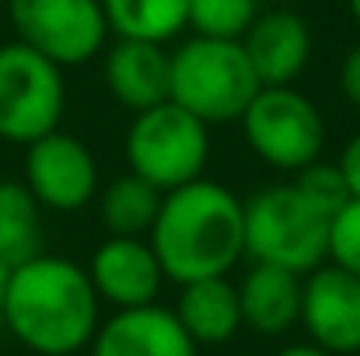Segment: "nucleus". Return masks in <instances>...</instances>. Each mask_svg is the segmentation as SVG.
Returning a JSON list of instances; mask_svg holds the SVG:
<instances>
[{"mask_svg":"<svg viewBox=\"0 0 360 356\" xmlns=\"http://www.w3.org/2000/svg\"><path fill=\"white\" fill-rule=\"evenodd\" d=\"M0 322L35 356H74L91 346L102 301L84 265L39 251L11 269Z\"/></svg>","mask_w":360,"mask_h":356,"instance_id":"f257e3e1","label":"nucleus"},{"mask_svg":"<svg viewBox=\"0 0 360 356\" xmlns=\"http://www.w3.org/2000/svg\"><path fill=\"white\" fill-rule=\"evenodd\" d=\"M150 248L172 283L228 276L245 255V203L210 178L165 192Z\"/></svg>","mask_w":360,"mask_h":356,"instance_id":"f03ea898","label":"nucleus"},{"mask_svg":"<svg viewBox=\"0 0 360 356\" xmlns=\"http://www.w3.org/2000/svg\"><path fill=\"white\" fill-rule=\"evenodd\" d=\"M329 220L294 182L266 185L245 203V255L308 276L329 258Z\"/></svg>","mask_w":360,"mask_h":356,"instance_id":"7ed1b4c3","label":"nucleus"},{"mask_svg":"<svg viewBox=\"0 0 360 356\" xmlns=\"http://www.w3.org/2000/svg\"><path fill=\"white\" fill-rule=\"evenodd\" d=\"M259 77L241 42L193 35L172 53V91L168 98L207 126L238 122L248 102L259 95Z\"/></svg>","mask_w":360,"mask_h":356,"instance_id":"20e7f679","label":"nucleus"},{"mask_svg":"<svg viewBox=\"0 0 360 356\" xmlns=\"http://www.w3.org/2000/svg\"><path fill=\"white\" fill-rule=\"evenodd\" d=\"M210 161V126L172 98L136 112L126 129V164L161 192L203 178Z\"/></svg>","mask_w":360,"mask_h":356,"instance_id":"39448f33","label":"nucleus"},{"mask_svg":"<svg viewBox=\"0 0 360 356\" xmlns=\"http://www.w3.org/2000/svg\"><path fill=\"white\" fill-rule=\"evenodd\" d=\"M67 109L63 67L28 49L25 42L0 46V140L28 147L60 129Z\"/></svg>","mask_w":360,"mask_h":356,"instance_id":"423d86ee","label":"nucleus"},{"mask_svg":"<svg viewBox=\"0 0 360 356\" xmlns=\"http://www.w3.org/2000/svg\"><path fill=\"white\" fill-rule=\"evenodd\" d=\"M245 140L259 161L280 171H301L322 157L326 147V119L319 105L301 95L294 84L259 88L238 119Z\"/></svg>","mask_w":360,"mask_h":356,"instance_id":"0eeeda50","label":"nucleus"},{"mask_svg":"<svg viewBox=\"0 0 360 356\" xmlns=\"http://www.w3.org/2000/svg\"><path fill=\"white\" fill-rule=\"evenodd\" d=\"M7 18L18 42L63 70L105 53L109 21L102 0H7Z\"/></svg>","mask_w":360,"mask_h":356,"instance_id":"6e6552de","label":"nucleus"},{"mask_svg":"<svg viewBox=\"0 0 360 356\" xmlns=\"http://www.w3.org/2000/svg\"><path fill=\"white\" fill-rule=\"evenodd\" d=\"M25 185L42 210L77 213L98 196V161L84 140L53 129L25 147Z\"/></svg>","mask_w":360,"mask_h":356,"instance_id":"1a4fd4ad","label":"nucleus"},{"mask_svg":"<svg viewBox=\"0 0 360 356\" xmlns=\"http://www.w3.org/2000/svg\"><path fill=\"white\" fill-rule=\"evenodd\" d=\"M301 325L315 346L333 356L360 353V276L322 262L304 276Z\"/></svg>","mask_w":360,"mask_h":356,"instance_id":"9d476101","label":"nucleus"},{"mask_svg":"<svg viewBox=\"0 0 360 356\" xmlns=\"http://www.w3.org/2000/svg\"><path fill=\"white\" fill-rule=\"evenodd\" d=\"M88 276H91L98 301L112 304L116 311L158 304V294L168 279L147 237L116 235H109L91 251Z\"/></svg>","mask_w":360,"mask_h":356,"instance_id":"9b49d317","label":"nucleus"},{"mask_svg":"<svg viewBox=\"0 0 360 356\" xmlns=\"http://www.w3.org/2000/svg\"><path fill=\"white\" fill-rule=\"evenodd\" d=\"M241 49L262 88L294 84L311 60V28L297 11H266L241 35Z\"/></svg>","mask_w":360,"mask_h":356,"instance_id":"f8f14e48","label":"nucleus"},{"mask_svg":"<svg viewBox=\"0 0 360 356\" xmlns=\"http://www.w3.org/2000/svg\"><path fill=\"white\" fill-rule=\"evenodd\" d=\"M88 350L91 356H196L200 346L186 336L172 308L147 304L105 318Z\"/></svg>","mask_w":360,"mask_h":356,"instance_id":"ddd939ff","label":"nucleus"},{"mask_svg":"<svg viewBox=\"0 0 360 356\" xmlns=\"http://www.w3.org/2000/svg\"><path fill=\"white\" fill-rule=\"evenodd\" d=\"M102 77L109 95L126 112H143L168 102L172 91V53L161 42L143 39H116L105 49Z\"/></svg>","mask_w":360,"mask_h":356,"instance_id":"4468645a","label":"nucleus"},{"mask_svg":"<svg viewBox=\"0 0 360 356\" xmlns=\"http://www.w3.org/2000/svg\"><path fill=\"white\" fill-rule=\"evenodd\" d=\"M301 290L304 276L280 265L252 262V269L238 283L245 329L259 336H283L294 325H301Z\"/></svg>","mask_w":360,"mask_h":356,"instance_id":"2eb2a0df","label":"nucleus"},{"mask_svg":"<svg viewBox=\"0 0 360 356\" xmlns=\"http://www.w3.org/2000/svg\"><path fill=\"white\" fill-rule=\"evenodd\" d=\"M172 311L196 346H224L245 325L241 322L238 283H231L228 276L182 283Z\"/></svg>","mask_w":360,"mask_h":356,"instance_id":"dca6fc26","label":"nucleus"},{"mask_svg":"<svg viewBox=\"0 0 360 356\" xmlns=\"http://www.w3.org/2000/svg\"><path fill=\"white\" fill-rule=\"evenodd\" d=\"M165 192L158 185H150L147 178L126 171L120 178H112L105 189H98L95 203H98V217L102 228L116 237H147L158 210H161Z\"/></svg>","mask_w":360,"mask_h":356,"instance_id":"f3484780","label":"nucleus"},{"mask_svg":"<svg viewBox=\"0 0 360 356\" xmlns=\"http://www.w3.org/2000/svg\"><path fill=\"white\" fill-rule=\"evenodd\" d=\"M109 32L116 39L172 42L189 28V0H102Z\"/></svg>","mask_w":360,"mask_h":356,"instance_id":"a211bd4d","label":"nucleus"},{"mask_svg":"<svg viewBox=\"0 0 360 356\" xmlns=\"http://www.w3.org/2000/svg\"><path fill=\"white\" fill-rule=\"evenodd\" d=\"M42 251V206L25 182H0V262L11 269Z\"/></svg>","mask_w":360,"mask_h":356,"instance_id":"6ab92c4d","label":"nucleus"},{"mask_svg":"<svg viewBox=\"0 0 360 356\" xmlns=\"http://www.w3.org/2000/svg\"><path fill=\"white\" fill-rule=\"evenodd\" d=\"M259 18V0H189V28L203 39L241 42Z\"/></svg>","mask_w":360,"mask_h":356,"instance_id":"aec40b11","label":"nucleus"},{"mask_svg":"<svg viewBox=\"0 0 360 356\" xmlns=\"http://www.w3.org/2000/svg\"><path fill=\"white\" fill-rule=\"evenodd\" d=\"M294 185H297L322 213H329V217H336V213L354 199L350 189H347V178H343V171H340V164H326L322 157L311 161L308 168L294 171Z\"/></svg>","mask_w":360,"mask_h":356,"instance_id":"412c9836","label":"nucleus"},{"mask_svg":"<svg viewBox=\"0 0 360 356\" xmlns=\"http://www.w3.org/2000/svg\"><path fill=\"white\" fill-rule=\"evenodd\" d=\"M326 262L360 276V199H350L329 220V258Z\"/></svg>","mask_w":360,"mask_h":356,"instance_id":"4be33fe9","label":"nucleus"},{"mask_svg":"<svg viewBox=\"0 0 360 356\" xmlns=\"http://www.w3.org/2000/svg\"><path fill=\"white\" fill-rule=\"evenodd\" d=\"M340 91L354 109H360V42L347 49V56L340 63Z\"/></svg>","mask_w":360,"mask_h":356,"instance_id":"5701e85b","label":"nucleus"},{"mask_svg":"<svg viewBox=\"0 0 360 356\" xmlns=\"http://www.w3.org/2000/svg\"><path fill=\"white\" fill-rule=\"evenodd\" d=\"M340 171H343V178H347V189H350V196L360 199V129L343 143V150H340Z\"/></svg>","mask_w":360,"mask_h":356,"instance_id":"b1692460","label":"nucleus"},{"mask_svg":"<svg viewBox=\"0 0 360 356\" xmlns=\"http://www.w3.org/2000/svg\"><path fill=\"white\" fill-rule=\"evenodd\" d=\"M276 356H333V353L315 346V343H294V346H283Z\"/></svg>","mask_w":360,"mask_h":356,"instance_id":"393cba45","label":"nucleus"},{"mask_svg":"<svg viewBox=\"0 0 360 356\" xmlns=\"http://www.w3.org/2000/svg\"><path fill=\"white\" fill-rule=\"evenodd\" d=\"M7 279H11V265L0 262V315H4V294H7Z\"/></svg>","mask_w":360,"mask_h":356,"instance_id":"a878e982","label":"nucleus"},{"mask_svg":"<svg viewBox=\"0 0 360 356\" xmlns=\"http://www.w3.org/2000/svg\"><path fill=\"white\" fill-rule=\"evenodd\" d=\"M347 7H350V18H354V25L360 28V0H347Z\"/></svg>","mask_w":360,"mask_h":356,"instance_id":"bb28decb","label":"nucleus"},{"mask_svg":"<svg viewBox=\"0 0 360 356\" xmlns=\"http://www.w3.org/2000/svg\"><path fill=\"white\" fill-rule=\"evenodd\" d=\"M357 356H360V353H357Z\"/></svg>","mask_w":360,"mask_h":356,"instance_id":"cd10ccee","label":"nucleus"}]
</instances>
